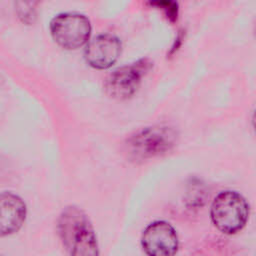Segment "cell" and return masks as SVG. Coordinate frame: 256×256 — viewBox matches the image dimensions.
Returning <instances> with one entry per match:
<instances>
[{
  "mask_svg": "<svg viewBox=\"0 0 256 256\" xmlns=\"http://www.w3.org/2000/svg\"><path fill=\"white\" fill-rule=\"evenodd\" d=\"M54 41L65 49H77L88 42L91 34L89 19L79 13L65 12L56 15L50 22Z\"/></svg>",
  "mask_w": 256,
  "mask_h": 256,
  "instance_id": "4",
  "label": "cell"
},
{
  "mask_svg": "<svg viewBox=\"0 0 256 256\" xmlns=\"http://www.w3.org/2000/svg\"><path fill=\"white\" fill-rule=\"evenodd\" d=\"M210 216L218 230L235 234L242 230L249 217V205L236 191H222L213 200Z\"/></svg>",
  "mask_w": 256,
  "mask_h": 256,
  "instance_id": "3",
  "label": "cell"
},
{
  "mask_svg": "<svg viewBox=\"0 0 256 256\" xmlns=\"http://www.w3.org/2000/svg\"><path fill=\"white\" fill-rule=\"evenodd\" d=\"M26 216V204L20 196L10 191L0 193V238L17 233Z\"/></svg>",
  "mask_w": 256,
  "mask_h": 256,
  "instance_id": "8",
  "label": "cell"
},
{
  "mask_svg": "<svg viewBox=\"0 0 256 256\" xmlns=\"http://www.w3.org/2000/svg\"><path fill=\"white\" fill-rule=\"evenodd\" d=\"M141 245L147 256H174L178 250V235L166 221L150 223L143 231Z\"/></svg>",
  "mask_w": 256,
  "mask_h": 256,
  "instance_id": "6",
  "label": "cell"
},
{
  "mask_svg": "<svg viewBox=\"0 0 256 256\" xmlns=\"http://www.w3.org/2000/svg\"><path fill=\"white\" fill-rule=\"evenodd\" d=\"M121 49L118 37L112 34H100L89 41L84 55L87 63L93 68L107 69L117 61Z\"/></svg>",
  "mask_w": 256,
  "mask_h": 256,
  "instance_id": "7",
  "label": "cell"
},
{
  "mask_svg": "<svg viewBox=\"0 0 256 256\" xmlns=\"http://www.w3.org/2000/svg\"><path fill=\"white\" fill-rule=\"evenodd\" d=\"M0 256H4V255H2V254H0Z\"/></svg>",
  "mask_w": 256,
  "mask_h": 256,
  "instance_id": "11",
  "label": "cell"
},
{
  "mask_svg": "<svg viewBox=\"0 0 256 256\" xmlns=\"http://www.w3.org/2000/svg\"><path fill=\"white\" fill-rule=\"evenodd\" d=\"M152 4L158 5L159 7L164 9L169 19L175 20L177 18V10H178L177 3H175V2H155Z\"/></svg>",
  "mask_w": 256,
  "mask_h": 256,
  "instance_id": "10",
  "label": "cell"
},
{
  "mask_svg": "<svg viewBox=\"0 0 256 256\" xmlns=\"http://www.w3.org/2000/svg\"><path fill=\"white\" fill-rule=\"evenodd\" d=\"M57 229L69 256H99L93 225L82 209L66 207L58 218Z\"/></svg>",
  "mask_w": 256,
  "mask_h": 256,
  "instance_id": "1",
  "label": "cell"
},
{
  "mask_svg": "<svg viewBox=\"0 0 256 256\" xmlns=\"http://www.w3.org/2000/svg\"><path fill=\"white\" fill-rule=\"evenodd\" d=\"M176 140L177 132L173 127L165 125L147 127L127 140L128 156L134 161L151 159L171 150Z\"/></svg>",
  "mask_w": 256,
  "mask_h": 256,
  "instance_id": "2",
  "label": "cell"
},
{
  "mask_svg": "<svg viewBox=\"0 0 256 256\" xmlns=\"http://www.w3.org/2000/svg\"><path fill=\"white\" fill-rule=\"evenodd\" d=\"M152 67V62L142 58L134 63L115 69L106 78L104 87L106 93L118 100H125L134 95L142 79Z\"/></svg>",
  "mask_w": 256,
  "mask_h": 256,
  "instance_id": "5",
  "label": "cell"
},
{
  "mask_svg": "<svg viewBox=\"0 0 256 256\" xmlns=\"http://www.w3.org/2000/svg\"><path fill=\"white\" fill-rule=\"evenodd\" d=\"M16 5L19 17L24 22L32 21V18L35 17V8L33 7L34 4L28 2H18Z\"/></svg>",
  "mask_w": 256,
  "mask_h": 256,
  "instance_id": "9",
  "label": "cell"
}]
</instances>
